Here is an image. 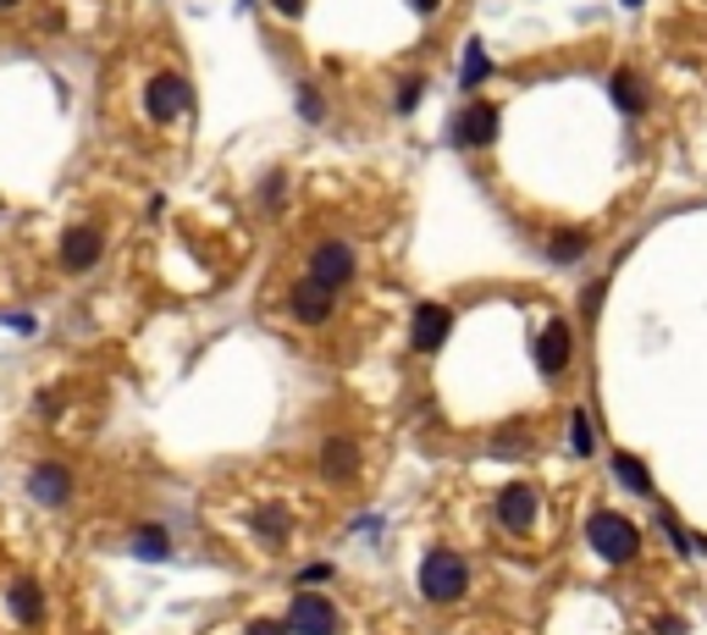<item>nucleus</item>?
<instances>
[{
	"label": "nucleus",
	"instance_id": "obj_22",
	"mask_svg": "<svg viewBox=\"0 0 707 635\" xmlns=\"http://www.w3.org/2000/svg\"><path fill=\"white\" fill-rule=\"evenodd\" d=\"M298 117H304V122H320V117H326V106H320L315 89H298Z\"/></svg>",
	"mask_w": 707,
	"mask_h": 635
},
{
	"label": "nucleus",
	"instance_id": "obj_23",
	"mask_svg": "<svg viewBox=\"0 0 707 635\" xmlns=\"http://www.w3.org/2000/svg\"><path fill=\"white\" fill-rule=\"evenodd\" d=\"M331 574V563H304L298 569V585H315V580H326Z\"/></svg>",
	"mask_w": 707,
	"mask_h": 635
},
{
	"label": "nucleus",
	"instance_id": "obj_14",
	"mask_svg": "<svg viewBox=\"0 0 707 635\" xmlns=\"http://www.w3.org/2000/svg\"><path fill=\"white\" fill-rule=\"evenodd\" d=\"M354 470H360V448H354L348 437H331V442L320 448V475H326V481H348Z\"/></svg>",
	"mask_w": 707,
	"mask_h": 635
},
{
	"label": "nucleus",
	"instance_id": "obj_27",
	"mask_svg": "<svg viewBox=\"0 0 707 635\" xmlns=\"http://www.w3.org/2000/svg\"><path fill=\"white\" fill-rule=\"evenodd\" d=\"M271 7H276L282 18H298V12H304V0H271Z\"/></svg>",
	"mask_w": 707,
	"mask_h": 635
},
{
	"label": "nucleus",
	"instance_id": "obj_5",
	"mask_svg": "<svg viewBox=\"0 0 707 635\" xmlns=\"http://www.w3.org/2000/svg\"><path fill=\"white\" fill-rule=\"evenodd\" d=\"M309 276L326 282L331 293L348 287V282H354V249H348V243H320V249L309 254Z\"/></svg>",
	"mask_w": 707,
	"mask_h": 635
},
{
	"label": "nucleus",
	"instance_id": "obj_3",
	"mask_svg": "<svg viewBox=\"0 0 707 635\" xmlns=\"http://www.w3.org/2000/svg\"><path fill=\"white\" fill-rule=\"evenodd\" d=\"M287 629L293 635H337V607L315 591H298L293 607H287Z\"/></svg>",
	"mask_w": 707,
	"mask_h": 635
},
{
	"label": "nucleus",
	"instance_id": "obj_18",
	"mask_svg": "<svg viewBox=\"0 0 707 635\" xmlns=\"http://www.w3.org/2000/svg\"><path fill=\"white\" fill-rule=\"evenodd\" d=\"M613 475H619L630 492H652V475H646V464H641L635 453H613Z\"/></svg>",
	"mask_w": 707,
	"mask_h": 635
},
{
	"label": "nucleus",
	"instance_id": "obj_19",
	"mask_svg": "<svg viewBox=\"0 0 707 635\" xmlns=\"http://www.w3.org/2000/svg\"><path fill=\"white\" fill-rule=\"evenodd\" d=\"M487 78H492V62H487V51L470 40V45H465V78H459V84L476 89V84H487Z\"/></svg>",
	"mask_w": 707,
	"mask_h": 635
},
{
	"label": "nucleus",
	"instance_id": "obj_2",
	"mask_svg": "<svg viewBox=\"0 0 707 635\" xmlns=\"http://www.w3.org/2000/svg\"><path fill=\"white\" fill-rule=\"evenodd\" d=\"M465 585H470V569H465L459 552H426V563H421V591H426L432 602H459Z\"/></svg>",
	"mask_w": 707,
	"mask_h": 635
},
{
	"label": "nucleus",
	"instance_id": "obj_30",
	"mask_svg": "<svg viewBox=\"0 0 707 635\" xmlns=\"http://www.w3.org/2000/svg\"><path fill=\"white\" fill-rule=\"evenodd\" d=\"M624 7H641V0H624Z\"/></svg>",
	"mask_w": 707,
	"mask_h": 635
},
{
	"label": "nucleus",
	"instance_id": "obj_8",
	"mask_svg": "<svg viewBox=\"0 0 707 635\" xmlns=\"http://www.w3.org/2000/svg\"><path fill=\"white\" fill-rule=\"evenodd\" d=\"M29 497H34V503H45V508H62V503L73 497V475H67V464H34V470H29Z\"/></svg>",
	"mask_w": 707,
	"mask_h": 635
},
{
	"label": "nucleus",
	"instance_id": "obj_28",
	"mask_svg": "<svg viewBox=\"0 0 707 635\" xmlns=\"http://www.w3.org/2000/svg\"><path fill=\"white\" fill-rule=\"evenodd\" d=\"M410 7H415V12H421V18H432V12H437V7H443V0H410Z\"/></svg>",
	"mask_w": 707,
	"mask_h": 635
},
{
	"label": "nucleus",
	"instance_id": "obj_21",
	"mask_svg": "<svg viewBox=\"0 0 707 635\" xmlns=\"http://www.w3.org/2000/svg\"><path fill=\"white\" fill-rule=\"evenodd\" d=\"M569 448H575V453H591V420H586L580 409L569 415Z\"/></svg>",
	"mask_w": 707,
	"mask_h": 635
},
{
	"label": "nucleus",
	"instance_id": "obj_11",
	"mask_svg": "<svg viewBox=\"0 0 707 635\" xmlns=\"http://www.w3.org/2000/svg\"><path fill=\"white\" fill-rule=\"evenodd\" d=\"M454 139H459L465 150H481V144H492V139H498V106H470V111H459V128H454Z\"/></svg>",
	"mask_w": 707,
	"mask_h": 635
},
{
	"label": "nucleus",
	"instance_id": "obj_13",
	"mask_svg": "<svg viewBox=\"0 0 707 635\" xmlns=\"http://www.w3.org/2000/svg\"><path fill=\"white\" fill-rule=\"evenodd\" d=\"M7 607L18 613V624H40L45 618V591H40V580H12V591H7Z\"/></svg>",
	"mask_w": 707,
	"mask_h": 635
},
{
	"label": "nucleus",
	"instance_id": "obj_29",
	"mask_svg": "<svg viewBox=\"0 0 707 635\" xmlns=\"http://www.w3.org/2000/svg\"><path fill=\"white\" fill-rule=\"evenodd\" d=\"M12 7H18V0H0V12H12Z\"/></svg>",
	"mask_w": 707,
	"mask_h": 635
},
{
	"label": "nucleus",
	"instance_id": "obj_4",
	"mask_svg": "<svg viewBox=\"0 0 707 635\" xmlns=\"http://www.w3.org/2000/svg\"><path fill=\"white\" fill-rule=\"evenodd\" d=\"M144 111H150V122H177V117L188 111V84H183L177 73L150 78V89H144Z\"/></svg>",
	"mask_w": 707,
	"mask_h": 635
},
{
	"label": "nucleus",
	"instance_id": "obj_7",
	"mask_svg": "<svg viewBox=\"0 0 707 635\" xmlns=\"http://www.w3.org/2000/svg\"><path fill=\"white\" fill-rule=\"evenodd\" d=\"M100 249H106L100 227L78 221V227H67V238H62V265H67V271H89V265L100 260Z\"/></svg>",
	"mask_w": 707,
	"mask_h": 635
},
{
	"label": "nucleus",
	"instance_id": "obj_24",
	"mask_svg": "<svg viewBox=\"0 0 707 635\" xmlns=\"http://www.w3.org/2000/svg\"><path fill=\"white\" fill-rule=\"evenodd\" d=\"M415 100H421V78H410V84H404V95H399V111H415Z\"/></svg>",
	"mask_w": 707,
	"mask_h": 635
},
{
	"label": "nucleus",
	"instance_id": "obj_15",
	"mask_svg": "<svg viewBox=\"0 0 707 635\" xmlns=\"http://www.w3.org/2000/svg\"><path fill=\"white\" fill-rule=\"evenodd\" d=\"M608 95H613V106H619L624 117H641V106H646V84H641L630 67H619V73L608 78Z\"/></svg>",
	"mask_w": 707,
	"mask_h": 635
},
{
	"label": "nucleus",
	"instance_id": "obj_25",
	"mask_svg": "<svg viewBox=\"0 0 707 635\" xmlns=\"http://www.w3.org/2000/svg\"><path fill=\"white\" fill-rule=\"evenodd\" d=\"M243 635H287V624H271V618H254Z\"/></svg>",
	"mask_w": 707,
	"mask_h": 635
},
{
	"label": "nucleus",
	"instance_id": "obj_1",
	"mask_svg": "<svg viewBox=\"0 0 707 635\" xmlns=\"http://www.w3.org/2000/svg\"><path fill=\"white\" fill-rule=\"evenodd\" d=\"M586 541H591V547H597L608 563H630V558L641 552V536H635V525H630L624 514H608V508L586 519Z\"/></svg>",
	"mask_w": 707,
	"mask_h": 635
},
{
	"label": "nucleus",
	"instance_id": "obj_26",
	"mask_svg": "<svg viewBox=\"0 0 707 635\" xmlns=\"http://www.w3.org/2000/svg\"><path fill=\"white\" fill-rule=\"evenodd\" d=\"M597 304H602V282H597V287H586V298H580V309H586V315H597Z\"/></svg>",
	"mask_w": 707,
	"mask_h": 635
},
{
	"label": "nucleus",
	"instance_id": "obj_16",
	"mask_svg": "<svg viewBox=\"0 0 707 635\" xmlns=\"http://www.w3.org/2000/svg\"><path fill=\"white\" fill-rule=\"evenodd\" d=\"M166 552H172V536H166L161 525H139V530H133V558H144V563H166Z\"/></svg>",
	"mask_w": 707,
	"mask_h": 635
},
{
	"label": "nucleus",
	"instance_id": "obj_12",
	"mask_svg": "<svg viewBox=\"0 0 707 635\" xmlns=\"http://www.w3.org/2000/svg\"><path fill=\"white\" fill-rule=\"evenodd\" d=\"M536 365H542V376H558V371L569 365V327H564V321H547V327H542V338H536Z\"/></svg>",
	"mask_w": 707,
	"mask_h": 635
},
{
	"label": "nucleus",
	"instance_id": "obj_17",
	"mask_svg": "<svg viewBox=\"0 0 707 635\" xmlns=\"http://www.w3.org/2000/svg\"><path fill=\"white\" fill-rule=\"evenodd\" d=\"M586 249H591V238H586V232H553V243H547V254H553L558 265H575Z\"/></svg>",
	"mask_w": 707,
	"mask_h": 635
},
{
	"label": "nucleus",
	"instance_id": "obj_10",
	"mask_svg": "<svg viewBox=\"0 0 707 635\" xmlns=\"http://www.w3.org/2000/svg\"><path fill=\"white\" fill-rule=\"evenodd\" d=\"M287 298H293V315H298L304 327H320L326 315H331V287H326V282H315V276H309V282H298Z\"/></svg>",
	"mask_w": 707,
	"mask_h": 635
},
{
	"label": "nucleus",
	"instance_id": "obj_9",
	"mask_svg": "<svg viewBox=\"0 0 707 635\" xmlns=\"http://www.w3.org/2000/svg\"><path fill=\"white\" fill-rule=\"evenodd\" d=\"M536 508H542V503H536V492H531L525 481H514V486L498 492V519H503L509 530H531V525H536Z\"/></svg>",
	"mask_w": 707,
	"mask_h": 635
},
{
	"label": "nucleus",
	"instance_id": "obj_6",
	"mask_svg": "<svg viewBox=\"0 0 707 635\" xmlns=\"http://www.w3.org/2000/svg\"><path fill=\"white\" fill-rule=\"evenodd\" d=\"M448 332H454V315H448V304H421L415 309V349L421 354H437L443 343H448Z\"/></svg>",
	"mask_w": 707,
	"mask_h": 635
},
{
	"label": "nucleus",
	"instance_id": "obj_20",
	"mask_svg": "<svg viewBox=\"0 0 707 635\" xmlns=\"http://www.w3.org/2000/svg\"><path fill=\"white\" fill-rule=\"evenodd\" d=\"M254 530H260L265 541H282V536H287V508H260V514H254Z\"/></svg>",
	"mask_w": 707,
	"mask_h": 635
}]
</instances>
